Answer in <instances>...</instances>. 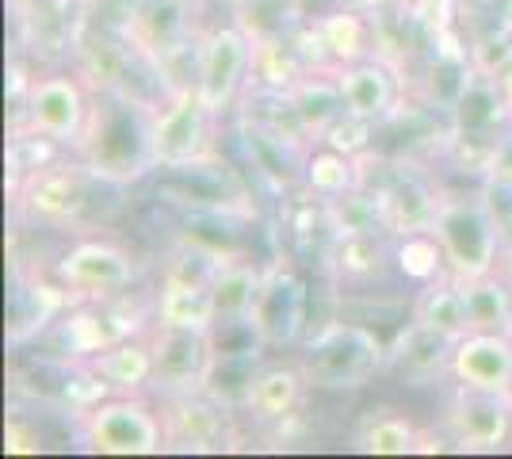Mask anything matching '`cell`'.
Masks as SVG:
<instances>
[{"mask_svg":"<svg viewBox=\"0 0 512 459\" xmlns=\"http://www.w3.org/2000/svg\"><path fill=\"white\" fill-rule=\"evenodd\" d=\"M153 104L115 92V88H96L92 92V111H88L85 138L77 142V157L88 165V173L104 184H130L153 173Z\"/></svg>","mask_w":512,"mask_h":459,"instance_id":"obj_1","label":"cell"},{"mask_svg":"<svg viewBox=\"0 0 512 459\" xmlns=\"http://www.w3.org/2000/svg\"><path fill=\"white\" fill-rule=\"evenodd\" d=\"M299 368L314 391H363L386 368V341L367 322L333 318L306 337Z\"/></svg>","mask_w":512,"mask_h":459,"instance_id":"obj_2","label":"cell"},{"mask_svg":"<svg viewBox=\"0 0 512 459\" xmlns=\"http://www.w3.org/2000/svg\"><path fill=\"white\" fill-rule=\"evenodd\" d=\"M432 234L444 245L448 272L455 280L493 276L501 272V261L509 253V238L493 211L490 192L486 196H440Z\"/></svg>","mask_w":512,"mask_h":459,"instance_id":"obj_3","label":"cell"},{"mask_svg":"<svg viewBox=\"0 0 512 459\" xmlns=\"http://www.w3.org/2000/svg\"><path fill=\"white\" fill-rule=\"evenodd\" d=\"M81 440L100 456H157L165 448L161 414L138 394H111L81 417Z\"/></svg>","mask_w":512,"mask_h":459,"instance_id":"obj_4","label":"cell"},{"mask_svg":"<svg viewBox=\"0 0 512 459\" xmlns=\"http://www.w3.org/2000/svg\"><path fill=\"white\" fill-rule=\"evenodd\" d=\"M23 131L43 134L58 146H73L85 138L88 111H92V88L77 69H54L31 77V88L23 96Z\"/></svg>","mask_w":512,"mask_h":459,"instance_id":"obj_5","label":"cell"},{"mask_svg":"<svg viewBox=\"0 0 512 459\" xmlns=\"http://www.w3.org/2000/svg\"><path fill=\"white\" fill-rule=\"evenodd\" d=\"M253 35L237 20L218 23L214 31L203 35L199 50V69H195V92L203 96V104L211 115H226L245 96V88L253 85Z\"/></svg>","mask_w":512,"mask_h":459,"instance_id":"obj_6","label":"cell"},{"mask_svg":"<svg viewBox=\"0 0 512 459\" xmlns=\"http://www.w3.org/2000/svg\"><path fill=\"white\" fill-rule=\"evenodd\" d=\"M211 123L214 115L203 104L195 85L172 88L169 96L153 108L150 146H153V169H188L203 165L207 146H211Z\"/></svg>","mask_w":512,"mask_h":459,"instance_id":"obj_7","label":"cell"},{"mask_svg":"<svg viewBox=\"0 0 512 459\" xmlns=\"http://www.w3.org/2000/svg\"><path fill=\"white\" fill-rule=\"evenodd\" d=\"M88 165L77 161H46L31 173L16 176V211L35 226H69L88 211Z\"/></svg>","mask_w":512,"mask_h":459,"instance_id":"obj_8","label":"cell"},{"mask_svg":"<svg viewBox=\"0 0 512 459\" xmlns=\"http://www.w3.org/2000/svg\"><path fill=\"white\" fill-rule=\"evenodd\" d=\"M54 280L73 299H115V295H127V287H134L138 261L115 241L85 238L73 241L54 261Z\"/></svg>","mask_w":512,"mask_h":459,"instance_id":"obj_9","label":"cell"},{"mask_svg":"<svg viewBox=\"0 0 512 459\" xmlns=\"http://www.w3.org/2000/svg\"><path fill=\"white\" fill-rule=\"evenodd\" d=\"M306 303H310V287L291 264L268 268L253 314H249L256 341L268 352L295 349L306 333Z\"/></svg>","mask_w":512,"mask_h":459,"instance_id":"obj_10","label":"cell"},{"mask_svg":"<svg viewBox=\"0 0 512 459\" xmlns=\"http://www.w3.org/2000/svg\"><path fill=\"white\" fill-rule=\"evenodd\" d=\"M444 425L463 452H501L512 440V394L455 383Z\"/></svg>","mask_w":512,"mask_h":459,"instance_id":"obj_11","label":"cell"},{"mask_svg":"<svg viewBox=\"0 0 512 459\" xmlns=\"http://www.w3.org/2000/svg\"><path fill=\"white\" fill-rule=\"evenodd\" d=\"M165 448L180 452H222L234 440V410L214 402L211 394H161Z\"/></svg>","mask_w":512,"mask_h":459,"instance_id":"obj_12","label":"cell"},{"mask_svg":"<svg viewBox=\"0 0 512 459\" xmlns=\"http://www.w3.org/2000/svg\"><path fill=\"white\" fill-rule=\"evenodd\" d=\"M153 391L157 394H188L203 391V379L211 372L214 341L203 329L153 326Z\"/></svg>","mask_w":512,"mask_h":459,"instance_id":"obj_13","label":"cell"},{"mask_svg":"<svg viewBox=\"0 0 512 459\" xmlns=\"http://www.w3.org/2000/svg\"><path fill=\"white\" fill-rule=\"evenodd\" d=\"M478 73V58H474V46L467 43V35L455 27L444 39L428 46L421 54V66H417V92L425 100L428 111H444L451 119L455 104L463 100V92L470 88Z\"/></svg>","mask_w":512,"mask_h":459,"instance_id":"obj_14","label":"cell"},{"mask_svg":"<svg viewBox=\"0 0 512 459\" xmlns=\"http://www.w3.org/2000/svg\"><path fill=\"white\" fill-rule=\"evenodd\" d=\"M451 352H455L451 337L409 318L406 329H398V337L386 341L383 375H390L402 387H432L444 375H451Z\"/></svg>","mask_w":512,"mask_h":459,"instance_id":"obj_15","label":"cell"},{"mask_svg":"<svg viewBox=\"0 0 512 459\" xmlns=\"http://www.w3.org/2000/svg\"><path fill=\"white\" fill-rule=\"evenodd\" d=\"M337 73V85H341L344 108L360 119H371V123H390L398 115V100L406 92V77L402 69L383 62V58H363V62H352V66L333 69Z\"/></svg>","mask_w":512,"mask_h":459,"instance_id":"obj_16","label":"cell"},{"mask_svg":"<svg viewBox=\"0 0 512 459\" xmlns=\"http://www.w3.org/2000/svg\"><path fill=\"white\" fill-rule=\"evenodd\" d=\"M77 8H85V4L81 0H27L20 8H12V16L20 23L23 46L43 62L73 58L77 31L85 20V16H77Z\"/></svg>","mask_w":512,"mask_h":459,"instance_id":"obj_17","label":"cell"},{"mask_svg":"<svg viewBox=\"0 0 512 459\" xmlns=\"http://www.w3.org/2000/svg\"><path fill=\"white\" fill-rule=\"evenodd\" d=\"M451 383L512 394V333H467L451 352Z\"/></svg>","mask_w":512,"mask_h":459,"instance_id":"obj_18","label":"cell"},{"mask_svg":"<svg viewBox=\"0 0 512 459\" xmlns=\"http://www.w3.org/2000/svg\"><path fill=\"white\" fill-rule=\"evenodd\" d=\"M375 192L383 199V215H386L390 238L417 234V230H432L436 211H440V192H436L421 173L398 165V173H390L386 180H379Z\"/></svg>","mask_w":512,"mask_h":459,"instance_id":"obj_19","label":"cell"},{"mask_svg":"<svg viewBox=\"0 0 512 459\" xmlns=\"http://www.w3.org/2000/svg\"><path fill=\"white\" fill-rule=\"evenodd\" d=\"M218 314H214L211 280H199L192 272L165 268L157 299H153V326H176V329H203L211 333Z\"/></svg>","mask_w":512,"mask_h":459,"instance_id":"obj_20","label":"cell"},{"mask_svg":"<svg viewBox=\"0 0 512 459\" xmlns=\"http://www.w3.org/2000/svg\"><path fill=\"white\" fill-rule=\"evenodd\" d=\"M314 27H318L321 46H325L333 69L363 62V58H375V23H371V12H360V8H352V4L341 0L337 8L314 16Z\"/></svg>","mask_w":512,"mask_h":459,"instance_id":"obj_21","label":"cell"},{"mask_svg":"<svg viewBox=\"0 0 512 459\" xmlns=\"http://www.w3.org/2000/svg\"><path fill=\"white\" fill-rule=\"evenodd\" d=\"M306 375L299 364H260V372L253 379V391L245 402V414L253 417L256 425H276L295 417V410L306 398Z\"/></svg>","mask_w":512,"mask_h":459,"instance_id":"obj_22","label":"cell"},{"mask_svg":"<svg viewBox=\"0 0 512 459\" xmlns=\"http://www.w3.org/2000/svg\"><path fill=\"white\" fill-rule=\"evenodd\" d=\"M69 291L58 280H31L16 291L12 303V322H8V345L23 349L31 345L39 333H46L50 326H58L65 310H69Z\"/></svg>","mask_w":512,"mask_h":459,"instance_id":"obj_23","label":"cell"},{"mask_svg":"<svg viewBox=\"0 0 512 459\" xmlns=\"http://www.w3.org/2000/svg\"><path fill=\"white\" fill-rule=\"evenodd\" d=\"M58 341L69 360H92L96 352L111 349L115 341L130 337V329L123 322H115V314L107 306H69L58 318Z\"/></svg>","mask_w":512,"mask_h":459,"instance_id":"obj_24","label":"cell"},{"mask_svg":"<svg viewBox=\"0 0 512 459\" xmlns=\"http://www.w3.org/2000/svg\"><path fill=\"white\" fill-rule=\"evenodd\" d=\"M92 372L104 379L115 394H138L153 387V345L150 341H138V337H123L115 341L111 349L96 352L92 360Z\"/></svg>","mask_w":512,"mask_h":459,"instance_id":"obj_25","label":"cell"},{"mask_svg":"<svg viewBox=\"0 0 512 459\" xmlns=\"http://www.w3.org/2000/svg\"><path fill=\"white\" fill-rule=\"evenodd\" d=\"M409 318L421 322V326L444 333L451 341L467 337L470 333V318H467V299H463V284L455 276H440L432 284L421 287V295L409 306Z\"/></svg>","mask_w":512,"mask_h":459,"instance_id":"obj_26","label":"cell"},{"mask_svg":"<svg viewBox=\"0 0 512 459\" xmlns=\"http://www.w3.org/2000/svg\"><path fill=\"white\" fill-rule=\"evenodd\" d=\"M295 31V27H291ZM287 35H272V39H256L253 50V85L272 88V92H295V88L314 73V66L306 62V54L299 43Z\"/></svg>","mask_w":512,"mask_h":459,"instance_id":"obj_27","label":"cell"},{"mask_svg":"<svg viewBox=\"0 0 512 459\" xmlns=\"http://www.w3.org/2000/svg\"><path fill=\"white\" fill-rule=\"evenodd\" d=\"M287 96H291V104L299 111L302 131L310 138V146H318L321 138H325V131L348 111L344 108L341 85H337V73H333V69H314V73H310L295 92H287Z\"/></svg>","mask_w":512,"mask_h":459,"instance_id":"obj_28","label":"cell"},{"mask_svg":"<svg viewBox=\"0 0 512 459\" xmlns=\"http://www.w3.org/2000/svg\"><path fill=\"white\" fill-rule=\"evenodd\" d=\"M367 161V157H363ZM363 161L333 146H310L302 157V188L318 199H337L344 192H352L356 184H363Z\"/></svg>","mask_w":512,"mask_h":459,"instance_id":"obj_29","label":"cell"},{"mask_svg":"<svg viewBox=\"0 0 512 459\" xmlns=\"http://www.w3.org/2000/svg\"><path fill=\"white\" fill-rule=\"evenodd\" d=\"M356 448L367 456H413L421 452V429L417 421L394 406H375L356 429Z\"/></svg>","mask_w":512,"mask_h":459,"instance_id":"obj_30","label":"cell"},{"mask_svg":"<svg viewBox=\"0 0 512 459\" xmlns=\"http://www.w3.org/2000/svg\"><path fill=\"white\" fill-rule=\"evenodd\" d=\"M268 349H245V352H214L211 372L203 379V394H211L214 402H222L226 410L245 414V402L253 391V379L260 372V356Z\"/></svg>","mask_w":512,"mask_h":459,"instance_id":"obj_31","label":"cell"},{"mask_svg":"<svg viewBox=\"0 0 512 459\" xmlns=\"http://www.w3.org/2000/svg\"><path fill=\"white\" fill-rule=\"evenodd\" d=\"M325 203V219H329V241L333 238H352V234H386V215H383V199L379 192L367 184H356L352 192H344L337 199H321Z\"/></svg>","mask_w":512,"mask_h":459,"instance_id":"obj_32","label":"cell"},{"mask_svg":"<svg viewBox=\"0 0 512 459\" xmlns=\"http://www.w3.org/2000/svg\"><path fill=\"white\" fill-rule=\"evenodd\" d=\"M264 284V272L249 261H222V268L214 272L211 295H214V314L218 322H249ZM214 322V326H218Z\"/></svg>","mask_w":512,"mask_h":459,"instance_id":"obj_33","label":"cell"},{"mask_svg":"<svg viewBox=\"0 0 512 459\" xmlns=\"http://www.w3.org/2000/svg\"><path fill=\"white\" fill-rule=\"evenodd\" d=\"M329 264L348 284H371L386 268H394V257L386 249V234H352V238H333Z\"/></svg>","mask_w":512,"mask_h":459,"instance_id":"obj_34","label":"cell"},{"mask_svg":"<svg viewBox=\"0 0 512 459\" xmlns=\"http://www.w3.org/2000/svg\"><path fill=\"white\" fill-rule=\"evenodd\" d=\"M459 284L467 299L470 333H512V284L501 272Z\"/></svg>","mask_w":512,"mask_h":459,"instance_id":"obj_35","label":"cell"},{"mask_svg":"<svg viewBox=\"0 0 512 459\" xmlns=\"http://www.w3.org/2000/svg\"><path fill=\"white\" fill-rule=\"evenodd\" d=\"M390 257H394V272L409 280V284L425 287L440 276H448V257H444V245L432 230H417V234H402L390 245Z\"/></svg>","mask_w":512,"mask_h":459,"instance_id":"obj_36","label":"cell"},{"mask_svg":"<svg viewBox=\"0 0 512 459\" xmlns=\"http://www.w3.org/2000/svg\"><path fill=\"white\" fill-rule=\"evenodd\" d=\"M398 4H402L409 27H413L417 58H421L436 39H444L448 31L459 27V8H463V0H398Z\"/></svg>","mask_w":512,"mask_h":459,"instance_id":"obj_37","label":"cell"},{"mask_svg":"<svg viewBox=\"0 0 512 459\" xmlns=\"http://www.w3.org/2000/svg\"><path fill=\"white\" fill-rule=\"evenodd\" d=\"M375 131H379V123H371V119H360V115H352V111H344L341 119L325 131V146H333V150H344L352 153V157H371L375 150Z\"/></svg>","mask_w":512,"mask_h":459,"instance_id":"obj_38","label":"cell"},{"mask_svg":"<svg viewBox=\"0 0 512 459\" xmlns=\"http://www.w3.org/2000/svg\"><path fill=\"white\" fill-rule=\"evenodd\" d=\"M4 448L12 452V456H35V452H43V433L39 429H31L20 414L8 417V429H4Z\"/></svg>","mask_w":512,"mask_h":459,"instance_id":"obj_39","label":"cell"},{"mask_svg":"<svg viewBox=\"0 0 512 459\" xmlns=\"http://www.w3.org/2000/svg\"><path fill=\"white\" fill-rule=\"evenodd\" d=\"M344 4H352V8H360V12H383L394 0H344Z\"/></svg>","mask_w":512,"mask_h":459,"instance_id":"obj_40","label":"cell"},{"mask_svg":"<svg viewBox=\"0 0 512 459\" xmlns=\"http://www.w3.org/2000/svg\"><path fill=\"white\" fill-rule=\"evenodd\" d=\"M222 4H226L230 12H245V8H253L256 0H222Z\"/></svg>","mask_w":512,"mask_h":459,"instance_id":"obj_41","label":"cell"},{"mask_svg":"<svg viewBox=\"0 0 512 459\" xmlns=\"http://www.w3.org/2000/svg\"><path fill=\"white\" fill-rule=\"evenodd\" d=\"M184 4H192V8H199V4H207V0H184Z\"/></svg>","mask_w":512,"mask_h":459,"instance_id":"obj_42","label":"cell"},{"mask_svg":"<svg viewBox=\"0 0 512 459\" xmlns=\"http://www.w3.org/2000/svg\"><path fill=\"white\" fill-rule=\"evenodd\" d=\"M463 4H493V0H463Z\"/></svg>","mask_w":512,"mask_h":459,"instance_id":"obj_43","label":"cell"},{"mask_svg":"<svg viewBox=\"0 0 512 459\" xmlns=\"http://www.w3.org/2000/svg\"><path fill=\"white\" fill-rule=\"evenodd\" d=\"M8 4H12V8H20V4H27V0H8Z\"/></svg>","mask_w":512,"mask_h":459,"instance_id":"obj_44","label":"cell"},{"mask_svg":"<svg viewBox=\"0 0 512 459\" xmlns=\"http://www.w3.org/2000/svg\"><path fill=\"white\" fill-rule=\"evenodd\" d=\"M81 4H85V8H92V4H96V0H81Z\"/></svg>","mask_w":512,"mask_h":459,"instance_id":"obj_45","label":"cell"}]
</instances>
